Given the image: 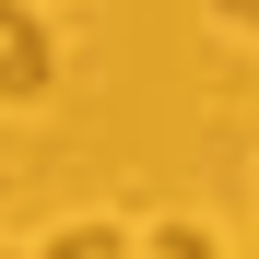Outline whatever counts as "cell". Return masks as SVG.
<instances>
[{"label":"cell","instance_id":"1","mask_svg":"<svg viewBox=\"0 0 259 259\" xmlns=\"http://www.w3.org/2000/svg\"><path fill=\"white\" fill-rule=\"evenodd\" d=\"M0 95H48V24L35 12L0 24Z\"/></svg>","mask_w":259,"mask_h":259},{"label":"cell","instance_id":"2","mask_svg":"<svg viewBox=\"0 0 259 259\" xmlns=\"http://www.w3.org/2000/svg\"><path fill=\"white\" fill-rule=\"evenodd\" d=\"M153 259H224V247H212L200 224H165V236H153Z\"/></svg>","mask_w":259,"mask_h":259},{"label":"cell","instance_id":"3","mask_svg":"<svg viewBox=\"0 0 259 259\" xmlns=\"http://www.w3.org/2000/svg\"><path fill=\"white\" fill-rule=\"evenodd\" d=\"M236 24H247V35H259V12H236Z\"/></svg>","mask_w":259,"mask_h":259}]
</instances>
